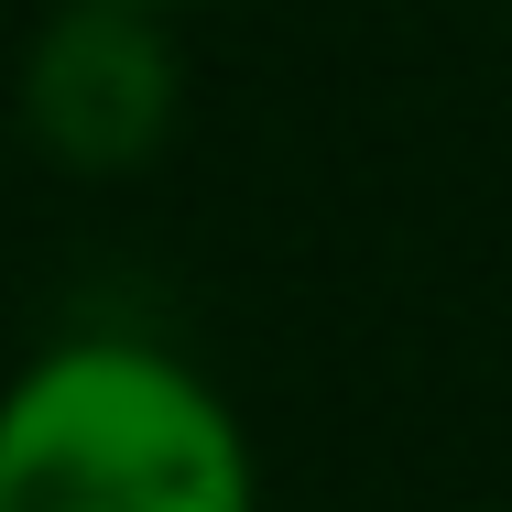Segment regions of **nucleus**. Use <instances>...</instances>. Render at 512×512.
Here are the masks:
<instances>
[{
  "mask_svg": "<svg viewBox=\"0 0 512 512\" xmlns=\"http://www.w3.org/2000/svg\"><path fill=\"white\" fill-rule=\"evenodd\" d=\"M142 11H153V0H142Z\"/></svg>",
  "mask_w": 512,
  "mask_h": 512,
  "instance_id": "nucleus-3",
  "label": "nucleus"
},
{
  "mask_svg": "<svg viewBox=\"0 0 512 512\" xmlns=\"http://www.w3.org/2000/svg\"><path fill=\"white\" fill-rule=\"evenodd\" d=\"M22 109H33V142H44L55 164L131 175V164L175 131V55H164V33L142 22V0H88V11H66V22L33 44Z\"/></svg>",
  "mask_w": 512,
  "mask_h": 512,
  "instance_id": "nucleus-2",
  "label": "nucleus"
},
{
  "mask_svg": "<svg viewBox=\"0 0 512 512\" xmlns=\"http://www.w3.org/2000/svg\"><path fill=\"white\" fill-rule=\"evenodd\" d=\"M0 512H251V447L164 349L77 338L0 393Z\"/></svg>",
  "mask_w": 512,
  "mask_h": 512,
  "instance_id": "nucleus-1",
  "label": "nucleus"
}]
</instances>
